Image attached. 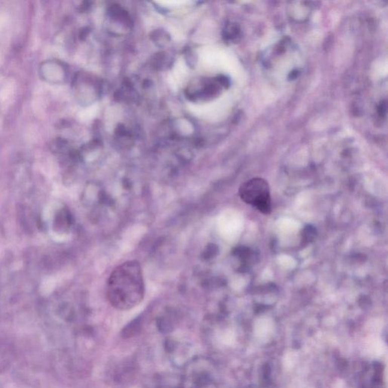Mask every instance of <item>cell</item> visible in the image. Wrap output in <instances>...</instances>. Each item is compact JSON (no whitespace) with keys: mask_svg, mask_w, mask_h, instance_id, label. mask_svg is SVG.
Segmentation results:
<instances>
[{"mask_svg":"<svg viewBox=\"0 0 388 388\" xmlns=\"http://www.w3.org/2000/svg\"><path fill=\"white\" fill-rule=\"evenodd\" d=\"M107 295L116 310L126 311L138 306L145 296V283L141 265L130 260L116 267L109 277Z\"/></svg>","mask_w":388,"mask_h":388,"instance_id":"6da1fadb","label":"cell"},{"mask_svg":"<svg viewBox=\"0 0 388 388\" xmlns=\"http://www.w3.org/2000/svg\"><path fill=\"white\" fill-rule=\"evenodd\" d=\"M239 195L242 201L253 206L263 214L271 213L269 186L264 179L256 177L243 183L239 189Z\"/></svg>","mask_w":388,"mask_h":388,"instance_id":"7a4b0ae2","label":"cell"},{"mask_svg":"<svg viewBox=\"0 0 388 388\" xmlns=\"http://www.w3.org/2000/svg\"><path fill=\"white\" fill-rule=\"evenodd\" d=\"M316 234H317V231H316V228L312 226V225H307L303 230L302 234V241L303 244L304 245L306 244H310L311 242L314 240L316 238Z\"/></svg>","mask_w":388,"mask_h":388,"instance_id":"3957f363","label":"cell"},{"mask_svg":"<svg viewBox=\"0 0 388 388\" xmlns=\"http://www.w3.org/2000/svg\"><path fill=\"white\" fill-rule=\"evenodd\" d=\"M240 36V29L237 24H231L225 30V37L227 40H236Z\"/></svg>","mask_w":388,"mask_h":388,"instance_id":"277c9868","label":"cell"},{"mask_svg":"<svg viewBox=\"0 0 388 388\" xmlns=\"http://www.w3.org/2000/svg\"><path fill=\"white\" fill-rule=\"evenodd\" d=\"M152 38H153L155 43L159 44V46H163V44L168 42L169 40V36H168L166 32L162 31H156L153 33Z\"/></svg>","mask_w":388,"mask_h":388,"instance_id":"5b68a950","label":"cell"}]
</instances>
